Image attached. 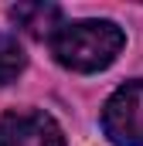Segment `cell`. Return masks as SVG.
<instances>
[{"mask_svg":"<svg viewBox=\"0 0 143 146\" xmlns=\"http://www.w3.org/2000/svg\"><path fill=\"white\" fill-rule=\"evenodd\" d=\"M48 44H51V54L61 68L92 75V72L109 68L119 58L126 34L112 21H72V24L65 21L51 34Z\"/></svg>","mask_w":143,"mask_h":146,"instance_id":"1","label":"cell"},{"mask_svg":"<svg viewBox=\"0 0 143 146\" xmlns=\"http://www.w3.org/2000/svg\"><path fill=\"white\" fill-rule=\"evenodd\" d=\"M102 133L116 146H143V78L119 85L102 106Z\"/></svg>","mask_w":143,"mask_h":146,"instance_id":"2","label":"cell"},{"mask_svg":"<svg viewBox=\"0 0 143 146\" xmlns=\"http://www.w3.org/2000/svg\"><path fill=\"white\" fill-rule=\"evenodd\" d=\"M0 146H65V133L41 109H10L0 115Z\"/></svg>","mask_w":143,"mask_h":146,"instance_id":"3","label":"cell"},{"mask_svg":"<svg viewBox=\"0 0 143 146\" xmlns=\"http://www.w3.org/2000/svg\"><path fill=\"white\" fill-rule=\"evenodd\" d=\"M10 21L24 31V34L37 37V41H51V34L65 24V14H61V7L58 3H14L10 7Z\"/></svg>","mask_w":143,"mask_h":146,"instance_id":"4","label":"cell"},{"mask_svg":"<svg viewBox=\"0 0 143 146\" xmlns=\"http://www.w3.org/2000/svg\"><path fill=\"white\" fill-rule=\"evenodd\" d=\"M24 65H27V54H24V48L17 44V37L0 34V85L14 82L17 75L24 72Z\"/></svg>","mask_w":143,"mask_h":146,"instance_id":"5","label":"cell"}]
</instances>
